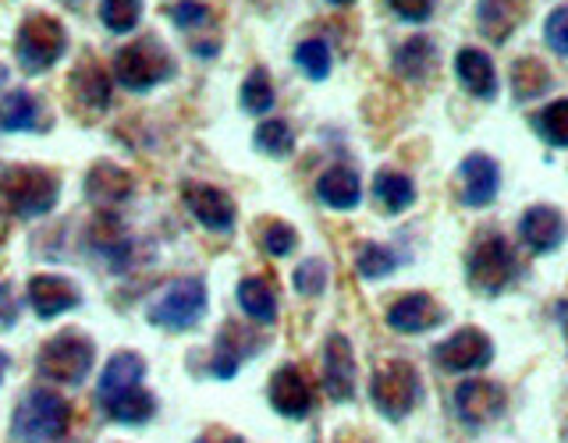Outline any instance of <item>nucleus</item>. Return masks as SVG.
Returning a JSON list of instances; mask_svg holds the SVG:
<instances>
[{"mask_svg": "<svg viewBox=\"0 0 568 443\" xmlns=\"http://www.w3.org/2000/svg\"><path fill=\"white\" fill-rule=\"evenodd\" d=\"M168 14L178 29H200V25H206L210 8L200 4V0H174V4L168 8Z\"/></svg>", "mask_w": 568, "mask_h": 443, "instance_id": "nucleus-39", "label": "nucleus"}, {"mask_svg": "<svg viewBox=\"0 0 568 443\" xmlns=\"http://www.w3.org/2000/svg\"><path fill=\"white\" fill-rule=\"evenodd\" d=\"M178 75V64L160 35H142V40L124 43L111 61V82L129 93H150Z\"/></svg>", "mask_w": 568, "mask_h": 443, "instance_id": "nucleus-2", "label": "nucleus"}, {"mask_svg": "<svg viewBox=\"0 0 568 443\" xmlns=\"http://www.w3.org/2000/svg\"><path fill=\"white\" fill-rule=\"evenodd\" d=\"M239 306L260 327H274L277 323V295L263 277H245L239 284Z\"/></svg>", "mask_w": 568, "mask_h": 443, "instance_id": "nucleus-29", "label": "nucleus"}, {"mask_svg": "<svg viewBox=\"0 0 568 443\" xmlns=\"http://www.w3.org/2000/svg\"><path fill=\"white\" fill-rule=\"evenodd\" d=\"M239 100H242V111L245 114H271L274 103H277V93H274V82L266 75L263 68H253L248 71V79L242 82L239 89Z\"/></svg>", "mask_w": 568, "mask_h": 443, "instance_id": "nucleus-32", "label": "nucleus"}, {"mask_svg": "<svg viewBox=\"0 0 568 443\" xmlns=\"http://www.w3.org/2000/svg\"><path fill=\"white\" fill-rule=\"evenodd\" d=\"M519 238H523V245H529L532 253H540V256L558 253L565 241V213L550 203L529 206L519 220Z\"/></svg>", "mask_w": 568, "mask_h": 443, "instance_id": "nucleus-17", "label": "nucleus"}, {"mask_svg": "<svg viewBox=\"0 0 568 443\" xmlns=\"http://www.w3.org/2000/svg\"><path fill=\"white\" fill-rule=\"evenodd\" d=\"M0 323H14V301H11V284H0Z\"/></svg>", "mask_w": 568, "mask_h": 443, "instance_id": "nucleus-41", "label": "nucleus"}, {"mask_svg": "<svg viewBox=\"0 0 568 443\" xmlns=\"http://www.w3.org/2000/svg\"><path fill=\"white\" fill-rule=\"evenodd\" d=\"M327 280H331V270H327V262L324 259H306V262H298L295 266V274H292V284H295V291L302 298H320L327 291Z\"/></svg>", "mask_w": 568, "mask_h": 443, "instance_id": "nucleus-37", "label": "nucleus"}, {"mask_svg": "<svg viewBox=\"0 0 568 443\" xmlns=\"http://www.w3.org/2000/svg\"><path fill=\"white\" fill-rule=\"evenodd\" d=\"M68 4H79V0H68Z\"/></svg>", "mask_w": 568, "mask_h": 443, "instance_id": "nucleus-46", "label": "nucleus"}, {"mask_svg": "<svg viewBox=\"0 0 568 443\" xmlns=\"http://www.w3.org/2000/svg\"><path fill=\"white\" fill-rule=\"evenodd\" d=\"M508 408V394L501 383L490 380H466L455 390V412L469 430H484V425L497 422Z\"/></svg>", "mask_w": 568, "mask_h": 443, "instance_id": "nucleus-12", "label": "nucleus"}, {"mask_svg": "<svg viewBox=\"0 0 568 443\" xmlns=\"http://www.w3.org/2000/svg\"><path fill=\"white\" fill-rule=\"evenodd\" d=\"M373 199L384 206V213L398 217V213L416 206V182L398 167H384L373 174Z\"/></svg>", "mask_w": 568, "mask_h": 443, "instance_id": "nucleus-26", "label": "nucleus"}, {"mask_svg": "<svg viewBox=\"0 0 568 443\" xmlns=\"http://www.w3.org/2000/svg\"><path fill=\"white\" fill-rule=\"evenodd\" d=\"M455 75L462 82V89L473 96V100H497V89H501V82H497V68L490 61V53L476 50V47H466L455 53Z\"/></svg>", "mask_w": 568, "mask_h": 443, "instance_id": "nucleus-20", "label": "nucleus"}, {"mask_svg": "<svg viewBox=\"0 0 568 443\" xmlns=\"http://www.w3.org/2000/svg\"><path fill=\"white\" fill-rule=\"evenodd\" d=\"M434 362L448 372H476L494 362V341L476 327H462L434 344Z\"/></svg>", "mask_w": 568, "mask_h": 443, "instance_id": "nucleus-10", "label": "nucleus"}, {"mask_svg": "<svg viewBox=\"0 0 568 443\" xmlns=\"http://www.w3.org/2000/svg\"><path fill=\"white\" fill-rule=\"evenodd\" d=\"M8 82V68L4 64H0V85H4Z\"/></svg>", "mask_w": 568, "mask_h": 443, "instance_id": "nucleus-45", "label": "nucleus"}, {"mask_svg": "<svg viewBox=\"0 0 568 443\" xmlns=\"http://www.w3.org/2000/svg\"><path fill=\"white\" fill-rule=\"evenodd\" d=\"M256 351V333L242 330L239 323H224L221 337H217V351H213V365L210 372L217 380H231L239 372V365Z\"/></svg>", "mask_w": 568, "mask_h": 443, "instance_id": "nucleus-25", "label": "nucleus"}, {"mask_svg": "<svg viewBox=\"0 0 568 443\" xmlns=\"http://www.w3.org/2000/svg\"><path fill=\"white\" fill-rule=\"evenodd\" d=\"M8 365H11V359H8V354H4V351H0V380H4V372H8Z\"/></svg>", "mask_w": 568, "mask_h": 443, "instance_id": "nucleus-43", "label": "nucleus"}, {"mask_svg": "<svg viewBox=\"0 0 568 443\" xmlns=\"http://www.w3.org/2000/svg\"><path fill=\"white\" fill-rule=\"evenodd\" d=\"M182 199H185V209L192 213V220L213 230V235H231L235 230V199L217 188V185H206V182H189L182 188Z\"/></svg>", "mask_w": 568, "mask_h": 443, "instance_id": "nucleus-11", "label": "nucleus"}, {"mask_svg": "<svg viewBox=\"0 0 568 443\" xmlns=\"http://www.w3.org/2000/svg\"><path fill=\"white\" fill-rule=\"evenodd\" d=\"M327 4H334V8H348V4H355V0H327Z\"/></svg>", "mask_w": 568, "mask_h": 443, "instance_id": "nucleus-44", "label": "nucleus"}, {"mask_svg": "<svg viewBox=\"0 0 568 443\" xmlns=\"http://www.w3.org/2000/svg\"><path fill=\"white\" fill-rule=\"evenodd\" d=\"M93 362H97L93 337H85L79 330H61L40 348V354H36V372H40L47 383L82 387L89 372H93Z\"/></svg>", "mask_w": 568, "mask_h": 443, "instance_id": "nucleus-6", "label": "nucleus"}, {"mask_svg": "<svg viewBox=\"0 0 568 443\" xmlns=\"http://www.w3.org/2000/svg\"><path fill=\"white\" fill-rule=\"evenodd\" d=\"M146 362L135 351H118L111 362H106L100 387H97V404L106 419L124 422V425H139L150 422L156 415V398L146 387Z\"/></svg>", "mask_w": 568, "mask_h": 443, "instance_id": "nucleus-1", "label": "nucleus"}, {"mask_svg": "<svg viewBox=\"0 0 568 443\" xmlns=\"http://www.w3.org/2000/svg\"><path fill=\"white\" fill-rule=\"evenodd\" d=\"M203 316H206V284L200 277L171 280L146 306L150 327L168 330V333H189Z\"/></svg>", "mask_w": 568, "mask_h": 443, "instance_id": "nucleus-8", "label": "nucleus"}, {"mask_svg": "<svg viewBox=\"0 0 568 443\" xmlns=\"http://www.w3.org/2000/svg\"><path fill=\"white\" fill-rule=\"evenodd\" d=\"M135 195V177L118 164H97L85 174V199L93 206H121Z\"/></svg>", "mask_w": 568, "mask_h": 443, "instance_id": "nucleus-22", "label": "nucleus"}, {"mask_svg": "<svg viewBox=\"0 0 568 443\" xmlns=\"http://www.w3.org/2000/svg\"><path fill=\"white\" fill-rule=\"evenodd\" d=\"M271 404L284 419H306L313 408V390L310 380L302 377L298 365H281L271 377Z\"/></svg>", "mask_w": 568, "mask_h": 443, "instance_id": "nucleus-21", "label": "nucleus"}, {"mask_svg": "<svg viewBox=\"0 0 568 443\" xmlns=\"http://www.w3.org/2000/svg\"><path fill=\"white\" fill-rule=\"evenodd\" d=\"M316 199L324 203L327 209H337V213L355 209L363 203V177L355 174L352 167L334 164V167H327L324 174L316 177Z\"/></svg>", "mask_w": 568, "mask_h": 443, "instance_id": "nucleus-23", "label": "nucleus"}, {"mask_svg": "<svg viewBox=\"0 0 568 443\" xmlns=\"http://www.w3.org/2000/svg\"><path fill=\"white\" fill-rule=\"evenodd\" d=\"M43 128V103L29 89H11L0 100V132H40Z\"/></svg>", "mask_w": 568, "mask_h": 443, "instance_id": "nucleus-27", "label": "nucleus"}, {"mask_svg": "<svg viewBox=\"0 0 568 443\" xmlns=\"http://www.w3.org/2000/svg\"><path fill=\"white\" fill-rule=\"evenodd\" d=\"M61 177L47 167L18 164L0 174V203H4L18 220H36L58 206Z\"/></svg>", "mask_w": 568, "mask_h": 443, "instance_id": "nucleus-5", "label": "nucleus"}, {"mask_svg": "<svg viewBox=\"0 0 568 443\" xmlns=\"http://www.w3.org/2000/svg\"><path fill=\"white\" fill-rule=\"evenodd\" d=\"M26 301L40 319H58L82 306V291H79V284L64 274H36L26 284Z\"/></svg>", "mask_w": 568, "mask_h": 443, "instance_id": "nucleus-13", "label": "nucleus"}, {"mask_svg": "<svg viewBox=\"0 0 568 443\" xmlns=\"http://www.w3.org/2000/svg\"><path fill=\"white\" fill-rule=\"evenodd\" d=\"M444 323H448V312H444V306L434 295H423V291H408L390 301V309H387V327L398 333H426Z\"/></svg>", "mask_w": 568, "mask_h": 443, "instance_id": "nucleus-14", "label": "nucleus"}, {"mask_svg": "<svg viewBox=\"0 0 568 443\" xmlns=\"http://www.w3.org/2000/svg\"><path fill=\"white\" fill-rule=\"evenodd\" d=\"M195 443H242L239 436H221V440H210V436H203V440H195Z\"/></svg>", "mask_w": 568, "mask_h": 443, "instance_id": "nucleus-42", "label": "nucleus"}, {"mask_svg": "<svg viewBox=\"0 0 568 443\" xmlns=\"http://www.w3.org/2000/svg\"><path fill=\"white\" fill-rule=\"evenodd\" d=\"M395 270H398V253H390L381 241H366L359 248V256H355V274L363 280H384Z\"/></svg>", "mask_w": 568, "mask_h": 443, "instance_id": "nucleus-34", "label": "nucleus"}, {"mask_svg": "<svg viewBox=\"0 0 568 443\" xmlns=\"http://www.w3.org/2000/svg\"><path fill=\"white\" fill-rule=\"evenodd\" d=\"M355 383H359V369H355L352 341L345 333H331L324 344V390L331 401H352Z\"/></svg>", "mask_w": 568, "mask_h": 443, "instance_id": "nucleus-15", "label": "nucleus"}, {"mask_svg": "<svg viewBox=\"0 0 568 443\" xmlns=\"http://www.w3.org/2000/svg\"><path fill=\"white\" fill-rule=\"evenodd\" d=\"M295 64L298 71L306 79L313 82H324L331 75V68H334V58H331V47L324 40H302L295 47Z\"/></svg>", "mask_w": 568, "mask_h": 443, "instance_id": "nucleus-35", "label": "nucleus"}, {"mask_svg": "<svg viewBox=\"0 0 568 443\" xmlns=\"http://www.w3.org/2000/svg\"><path fill=\"white\" fill-rule=\"evenodd\" d=\"M253 146H256L263 156H271V159L292 156V153H295V132H292V124H288V121H281V117H271V121L256 124Z\"/></svg>", "mask_w": 568, "mask_h": 443, "instance_id": "nucleus-30", "label": "nucleus"}, {"mask_svg": "<svg viewBox=\"0 0 568 443\" xmlns=\"http://www.w3.org/2000/svg\"><path fill=\"white\" fill-rule=\"evenodd\" d=\"M68 29L43 11L26 14V22L14 32V61L26 75H47V71L64 58Z\"/></svg>", "mask_w": 568, "mask_h": 443, "instance_id": "nucleus-7", "label": "nucleus"}, {"mask_svg": "<svg viewBox=\"0 0 568 443\" xmlns=\"http://www.w3.org/2000/svg\"><path fill=\"white\" fill-rule=\"evenodd\" d=\"M142 11H146L142 0H100V22L106 32H114V35L135 32L142 22Z\"/></svg>", "mask_w": 568, "mask_h": 443, "instance_id": "nucleus-33", "label": "nucleus"}, {"mask_svg": "<svg viewBox=\"0 0 568 443\" xmlns=\"http://www.w3.org/2000/svg\"><path fill=\"white\" fill-rule=\"evenodd\" d=\"M544 35H547V47L555 53H568V8L565 4H558L555 11L547 14Z\"/></svg>", "mask_w": 568, "mask_h": 443, "instance_id": "nucleus-40", "label": "nucleus"}, {"mask_svg": "<svg viewBox=\"0 0 568 443\" xmlns=\"http://www.w3.org/2000/svg\"><path fill=\"white\" fill-rule=\"evenodd\" d=\"M71 425V404L58 390L36 387L18 401L11 415V440L14 443H61Z\"/></svg>", "mask_w": 568, "mask_h": 443, "instance_id": "nucleus-3", "label": "nucleus"}, {"mask_svg": "<svg viewBox=\"0 0 568 443\" xmlns=\"http://www.w3.org/2000/svg\"><path fill=\"white\" fill-rule=\"evenodd\" d=\"M369 398L377 404V412L387 419H405L408 412H416L423 401V377L413 362L390 359L384 362L369 380Z\"/></svg>", "mask_w": 568, "mask_h": 443, "instance_id": "nucleus-9", "label": "nucleus"}, {"mask_svg": "<svg viewBox=\"0 0 568 443\" xmlns=\"http://www.w3.org/2000/svg\"><path fill=\"white\" fill-rule=\"evenodd\" d=\"M466 277L476 295H505L519 277V256L501 230L476 235L466 256Z\"/></svg>", "mask_w": 568, "mask_h": 443, "instance_id": "nucleus-4", "label": "nucleus"}, {"mask_svg": "<svg viewBox=\"0 0 568 443\" xmlns=\"http://www.w3.org/2000/svg\"><path fill=\"white\" fill-rule=\"evenodd\" d=\"M387 8L395 11L398 22L423 25V22H430V18H434L437 0H387Z\"/></svg>", "mask_w": 568, "mask_h": 443, "instance_id": "nucleus-38", "label": "nucleus"}, {"mask_svg": "<svg viewBox=\"0 0 568 443\" xmlns=\"http://www.w3.org/2000/svg\"><path fill=\"white\" fill-rule=\"evenodd\" d=\"M550 89H555V75H550V68L537 58H519L511 64V96L519 103H532L547 96Z\"/></svg>", "mask_w": 568, "mask_h": 443, "instance_id": "nucleus-28", "label": "nucleus"}, {"mask_svg": "<svg viewBox=\"0 0 568 443\" xmlns=\"http://www.w3.org/2000/svg\"><path fill=\"white\" fill-rule=\"evenodd\" d=\"M437 61L440 53L430 35H413V40L398 43L395 58H390V64H395L405 82H430L437 75Z\"/></svg>", "mask_w": 568, "mask_h": 443, "instance_id": "nucleus-24", "label": "nucleus"}, {"mask_svg": "<svg viewBox=\"0 0 568 443\" xmlns=\"http://www.w3.org/2000/svg\"><path fill=\"white\" fill-rule=\"evenodd\" d=\"M458 182H462V203L469 209H484L497 199L501 167H497L494 156H487V153H469L458 164Z\"/></svg>", "mask_w": 568, "mask_h": 443, "instance_id": "nucleus-16", "label": "nucleus"}, {"mask_svg": "<svg viewBox=\"0 0 568 443\" xmlns=\"http://www.w3.org/2000/svg\"><path fill=\"white\" fill-rule=\"evenodd\" d=\"M526 18H529V0H476V29L494 47H501Z\"/></svg>", "mask_w": 568, "mask_h": 443, "instance_id": "nucleus-19", "label": "nucleus"}, {"mask_svg": "<svg viewBox=\"0 0 568 443\" xmlns=\"http://www.w3.org/2000/svg\"><path fill=\"white\" fill-rule=\"evenodd\" d=\"M111 71H103L97 61H82L68 79V96L82 114H103L111 106Z\"/></svg>", "mask_w": 568, "mask_h": 443, "instance_id": "nucleus-18", "label": "nucleus"}, {"mask_svg": "<svg viewBox=\"0 0 568 443\" xmlns=\"http://www.w3.org/2000/svg\"><path fill=\"white\" fill-rule=\"evenodd\" d=\"M260 245H263V253L266 256H274V259H284V256H292L295 248H298V230L292 224H284V220H266L260 227Z\"/></svg>", "mask_w": 568, "mask_h": 443, "instance_id": "nucleus-36", "label": "nucleus"}, {"mask_svg": "<svg viewBox=\"0 0 568 443\" xmlns=\"http://www.w3.org/2000/svg\"><path fill=\"white\" fill-rule=\"evenodd\" d=\"M529 121H532V128H537V135L547 138V146H555V150L568 146V100H550Z\"/></svg>", "mask_w": 568, "mask_h": 443, "instance_id": "nucleus-31", "label": "nucleus"}]
</instances>
